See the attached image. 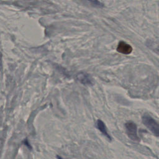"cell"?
Masks as SVG:
<instances>
[{"instance_id": "3957f363", "label": "cell", "mask_w": 159, "mask_h": 159, "mask_svg": "<svg viewBox=\"0 0 159 159\" xmlns=\"http://www.w3.org/2000/svg\"><path fill=\"white\" fill-rule=\"evenodd\" d=\"M77 80L83 84L84 85H92L93 84V78L91 76L84 72H81L76 75Z\"/></svg>"}, {"instance_id": "277c9868", "label": "cell", "mask_w": 159, "mask_h": 159, "mask_svg": "<svg viewBox=\"0 0 159 159\" xmlns=\"http://www.w3.org/2000/svg\"><path fill=\"white\" fill-rule=\"evenodd\" d=\"M117 51L120 53L128 55L132 52V47L126 42L120 41L117 47Z\"/></svg>"}, {"instance_id": "7a4b0ae2", "label": "cell", "mask_w": 159, "mask_h": 159, "mask_svg": "<svg viewBox=\"0 0 159 159\" xmlns=\"http://www.w3.org/2000/svg\"><path fill=\"white\" fill-rule=\"evenodd\" d=\"M126 134L128 137L134 142H139L140 138L137 134V125L133 122H127L125 124Z\"/></svg>"}, {"instance_id": "52a82bcc", "label": "cell", "mask_w": 159, "mask_h": 159, "mask_svg": "<svg viewBox=\"0 0 159 159\" xmlns=\"http://www.w3.org/2000/svg\"><path fill=\"white\" fill-rule=\"evenodd\" d=\"M57 158H58V159H62L60 156H57Z\"/></svg>"}, {"instance_id": "8992f818", "label": "cell", "mask_w": 159, "mask_h": 159, "mask_svg": "<svg viewBox=\"0 0 159 159\" xmlns=\"http://www.w3.org/2000/svg\"><path fill=\"white\" fill-rule=\"evenodd\" d=\"M89 2L94 6L98 7H101L103 6V4L98 1H91Z\"/></svg>"}, {"instance_id": "5b68a950", "label": "cell", "mask_w": 159, "mask_h": 159, "mask_svg": "<svg viewBox=\"0 0 159 159\" xmlns=\"http://www.w3.org/2000/svg\"><path fill=\"white\" fill-rule=\"evenodd\" d=\"M96 125L98 129L101 131V132L104 135L106 136L108 139H109L110 140H111V137L110 136V135L108 134L107 132V130L106 128V126L105 125V124L100 119L98 120L97 123H96Z\"/></svg>"}, {"instance_id": "6da1fadb", "label": "cell", "mask_w": 159, "mask_h": 159, "mask_svg": "<svg viewBox=\"0 0 159 159\" xmlns=\"http://www.w3.org/2000/svg\"><path fill=\"white\" fill-rule=\"evenodd\" d=\"M142 122L145 126L155 136L159 137V123L148 114H144L142 116Z\"/></svg>"}]
</instances>
